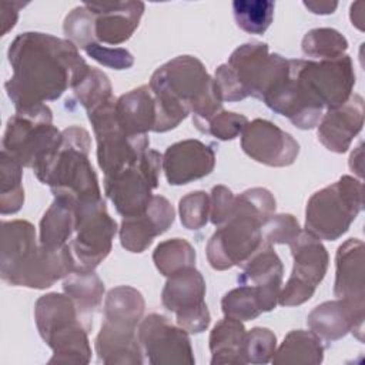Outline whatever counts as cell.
<instances>
[{"label": "cell", "mask_w": 365, "mask_h": 365, "mask_svg": "<svg viewBox=\"0 0 365 365\" xmlns=\"http://www.w3.org/2000/svg\"><path fill=\"white\" fill-rule=\"evenodd\" d=\"M7 56L13 76L4 87L16 111L57 100L90 70L71 41L47 33L19 34Z\"/></svg>", "instance_id": "obj_1"}, {"label": "cell", "mask_w": 365, "mask_h": 365, "mask_svg": "<svg viewBox=\"0 0 365 365\" xmlns=\"http://www.w3.org/2000/svg\"><path fill=\"white\" fill-rule=\"evenodd\" d=\"M155 98V133L175 128L190 113L194 125L204 133L208 123L222 110L214 78L192 56H178L158 67L150 80Z\"/></svg>", "instance_id": "obj_2"}, {"label": "cell", "mask_w": 365, "mask_h": 365, "mask_svg": "<svg viewBox=\"0 0 365 365\" xmlns=\"http://www.w3.org/2000/svg\"><path fill=\"white\" fill-rule=\"evenodd\" d=\"M275 198L265 188H250L235 197L231 217L211 235L207 258L214 269L242 267L262 245L261 225L275 212Z\"/></svg>", "instance_id": "obj_3"}, {"label": "cell", "mask_w": 365, "mask_h": 365, "mask_svg": "<svg viewBox=\"0 0 365 365\" xmlns=\"http://www.w3.org/2000/svg\"><path fill=\"white\" fill-rule=\"evenodd\" d=\"M90 144L88 131L71 125L61 131L58 147L33 167L36 177L51 188L54 198L70 202L74 210L103 200L97 175L88 160Z\"/></svg>", "instance_id": "obj_4"}, {"label": "cell", "mask_w": 365, "mask_h": 365, "mask_svg": "<svg viewBox=\"0 0 365 365\" xmlns=\"http://www.w3.org/2000/svg\"><path fill=\"white\" fill-rule=\"evenodd\" d=\"M288 60L271 54L261 41L235 48L228 61L215 70L214 83L222 101H240L250 96L262 100L288 73Z\"/></svg>", "instance_id": "obj_5"}, {"label": "cell", "mask_w": 365, "mask_h": 365, "mask_svg": "<svg viewBox=\"0 0 365 365\" xmlns=\"http://www.w3.org/2000/svg\"><path fill=\"white\" fill-rule=\"evenodd\" d=\"M34 319L43 341L51 348L50 364H87L91 356L87 332L91 327L67 294L51 292L37 299Z\"/></svg>", "instance_id": "obj_6"}, {"label": "cell", "mask_w": 365, "mask_h": 365, "mask_svg": "<svg viewBox=\"0 0 365 365\" xmlns=\"http://www.w3.org/2000/svg\"><path fill=\"white\" fill-rule=\"evenodd\" d=\"M362 210V182L342 175L336 182L311 195L305 211V231L319 240L342 237Z\"/></svg>", "instance_id": "obj_7"}, {"label": "cell", "mask_w": 365, "mask_h": 365, "mask_svg": "<svg viewBox=\"0 0 365 365\" xmlns=\"http://www.w3.org/2000/svg\"><path fill=\"white\" fill-rule=\"evenodd\" d=\"M61 141V131L53 125V113L46 106L17 110L9 118L3 135V151L23 167H34L53 153Z\"/></svg>", "instance_id": "obj_8"}, {"label": "cell", "mask_w": 365, "mask_h": 365, "mask_svg": "<svg viewBox=\"0 0 365 365\" xmlns=\"http://www.w3.org/2000/svg\"><path fill=\"white\" fill-rule=\"evenodd\" d=\"M289 68L309 100L322 110H332L352 96L354 64L349 56L332 60H288Z\"/></svg>", "instance_id": "obj_9"}, {"label": "cell", "mask_w": 365, "mask_h": 365, "mask_svg": "<svg viewBox=\"0 0 365 365\" xmlns=\"http://www.w3.org/2000/svg\"><path fill=\"white\" fill-rule=\"evenodd\" d=\"M115 100L87 111L97 140V160L104 175L121 171L137 163L148 150L150 140L145 135L127 134L115 115Z\"/></svg>", "instance_id": "obj_10"}, {"label": "cell", "mask_w": 365, "mask_h": 365, "mask_svg": "<svg viewBox=\"0 0 365 365\" xmlns=\"http://www.w3.org/2000/svg\"><path fill=\"white\" fill-rule=\"evenodd\" d=\"M163 155L147 150L137 163L110 175H104V191L118 214L133 217L141 214L153 198L151 191L158 185Z\"/></svg>", "instance_id": "obj_11"}, {"label": "cell", "mask_w": 365, "mask_h": 365, "mask_svg": "<svg viewBox=\"0 0 365 365\" xmlns=\"http://www.w3.org/2000/svg\"><path fill=\"white\" fill-rule=\"evenodd\" d=\"M76 237L71 242L77 268L94 269L111 251L117 232L115 221L108 215L104 200L76 207Z\"/></svg>", "instance_id": "obj_12"}, {"label": "cell", "mask_w": 365, "mask_h": 365, "mask_svg": "<svg viewBox=\"0 0 365 365\" xmlns=\"http://www.w3.org/2000/svg\"><path fill=\"white\" fill-rule=\"evenodd\" d=\"M204 297L205 281L194 267L168 277L161 292L163 305L175 314L177 325L188 334H200L210 325Z\"/></svg>", "instance_id": "obj_13"}, {"label": "cell", "mask_w": 365, "mask_h": 365, "mask_svg": "<svg viewBox=\"0 0 365 365\" xmlns=\"http://www.w3.org/2000/svg\"><path fill=\"white\" fill-rule=\"evenodd\" d=\"M77 268L71 247L48 248L38 242L16 267L1 275L10 285L44 289L56 281L66 278Z\"/></svg>", "instance_id": "obj_14"}, {"label": "cell", "mask_w": 365, "mask_h": 365, "mask_svg": "<svg viewBox=\"0 0 365 365\" xmlns=\"http://www.w3.org/2000/svg\"><path fill=\"white\" fill-rule=\"evenodd\" d=\"M138 341L150 364H187L195 362L188 332L173 325L164 315L151 314L138 328Z\"/></svg>", "instance_id": "obj_15"}, {"label": "cell", "mask_w": 365, "mask_h": 365, "mask_svg": "<svg viewBox=\"0 0 365 365\" xmlns=\"http://www.w3.org/2000/svg\"><path fill=\"white\" fill-rule=\"evenodd\" d=\"M241 148L257 163L269 167L291 165L299 153L294 137L268 120L248 121L241 131Z\"/></svg>", "instance_id": "obj_16"}, {"label": "cell", "mask_w": 365, "mask_h": 365, "mask_svg": "<svg viewBox=\"0 0 365 365\" xmlns=\"http://www.w3.org/2000/svg\"><path fill=\"white\" fill-rule=\"evenodd\" d=\"M365 304L338 298L315 307L308 318V328L321 339L336 341L352 332L359 341L364 335Z\"/></svg>", "instance_id": "obj_17"}, {"label": "cell", "mask_w": 365, "mask_h": 365, "mask_svg": "<svg viewBox=\"0 0 365 365\" xmlns=\"http://www.w3.org/2000/svg\"><path fill=\"white\" fill-rule=\"evenodd\" d=\"M215 153L200 140H184L170 145L164 155L161 168L168 184L184 185L200 180L214 170Z\"/></svg>", "instance_id": "obj_18"}, {"label": "cell", "mask_w": 365, "mask_h": 365, "mask_svg": "<svg viewBox=\"0 0 365 365\" xmlns=\"http://www.w3.org/2000/svg\"><path fill=\"white\" fill-rule=\"evenodd\" d=\"M175 211L163 195H153L147 208L137 215L124 217L120 227V242L130 252L145 251L157 235L174 222Z\"/></svg>", "instance_id": "obj_19"}, {"label": "cell", "mask_w": 365, "mask_h": 365, "mask_svg": "<svg viewBox=\"0 0 365 365\" xmlns=\"http://www.w3.org/2000/svg\"><path fill=\"white\" fill-rule=\"evenodd\" d=\"M241 268L242 274L237 278L238 284L254 287L261 311H272L278 304L284 272L282 262L272 245L264 241Z\"/></svg>", "instance_id": "obj_20"}, {"label": "cell", "mask_w": 365, "mask_h": 365, "mask_svg": "<svg viewBox=\"0 0 365 365\" xmlns=\"http://www.w3.org/2000/svg\"><path fill=\"white\" fill-rule=\"evenodd\" d=\"M94 16V33L98 43L117 46L127 41L138 27L144 3L135 0L114 3H84Z\"/></svg>", "instance_id": "obj_21"}, {"label": "cell", "mask_w": 365, "mask_h": 365, "mask_svg": "<svg viewBox=\"0 0 365 365\" xmlns=\"http://www.w3.org/2000/svg\"><path fill=\"white\" fill-rule=\"evenodd\" d=\"M364 114V98L352 94L342 106L327 110L318 124V140L332 153H345L362 130Z\"/></svg>", "instance_id": "obj_22"}, {"label": "cell", "mask_w": 365, "mask_h": 365, "mask_svg": "<svg viewBox=\"0 0 365 365\" xmlns=\"http://www.w3.org/2000/svg\"><path fill=\"white\" fill-rule=\"evenodd\" d=\"M334 295L354 302L365 304L364 285V242L349 238L339 245L335 257Z\"/></svg>", "instance_id": "obj_23"}, {"label": "cell", "mask_w": 365, "mask_h": 365, "mask_svg": "<svg viewBox=\"0 0 365 365\" xmlns=\"http://www.w3.org/2000/svg\"><path fill=\"white\" fill-rule=\"evenodd\" d=\"M135 325L104 319L96 338L98 359L104 364H141L143 352Z\"/></svg>", "instance_id": "obj_24"}, {"label": "cell", "mask_w": 365, "mask_h": 365, "mask_svg": "<svg viewBox=\"0 0 365 365\" xmlns=\"http://www.w3.org/2000/svg\"><path fill=\"white\" fill-rule=\"evenodd\" d=\"M120 127L131 135H145L155 130L157 107L150 86H140L115 100Z\"/></svg>", "instance_id": "obj_25"}, {"label": "cell", "mask_w": 365, "mask_h": 365, "mask_svg": "<svg viewBox=\"0 0 365 365\" xmlns=\"http://www.w3.org/2000/svg\"><path fill=\"white\" fill-rule=\"evenodd\" d=\"M289 247L294 258L291 277L317 288L328 268V252L321 240L308 231H301Z\"/></svg>", "instance_id": "obj_26"}, {"label": "cell", "mask_w": 365, "mask_h": 365, "mask_svg": "<svg viewBox=\"0 0 365 365\" xmlns=\"http://www.w3.org/2000/svg\"><path fill=\"white\" fill-rule=\"evenodd\" d=\"M245 328L241 321L225 317L212 328L210 335L211 364H245Z\"/></svg>", "instance_id": "obj_27"}, {"label": "cell", "mask_w": 365, "mask_h": 365, "mask_svg": "<svg viewBox=\"0 0 365 365\" xmlns=\"http://www.w3.org/2000/svg\"><path fill=\"white\" fill-rule=\"evenodd\" d=\"M34 225L26 220L3 221L1 224V252L0 274H6L16 267L38 244L36 241Z\"/></svg>", "instance_id": "obj_28"}, {"label": "cell", "mask_w": 365, "mask_h": 365, "mask_svg": "<svg viewBox=\"0 0 365 365\" xmlns=\"http://www.w3.org/2000/svg\"><path fill=\"white\" fill-rule=\"evenodd\" d=\"M63 289L74 301L84 321L93 327L90 315L100 307L104 294V284L94 269L76 268L66 277Z\"/></svg>", "instance_id": "obj_29"}, {"label": "cell", "mask_w": 365, "mask_h": 365, "mask_svg": "<svg viewBox=\"0 0 365 365\" xmlns=\"http://www.w3.org/2000/svg\"><path fill=\"white\" fill-rule=\"evenodd\" d=\"M74 231V207L61 198H54L53 204L48 207L40 221V244L48 248L64 247L67 245V241L71 238Z\"/></svg>", "instance_id": "obj_30"}, {"label": "cell", "mask_w": 365, "mask_h": 365, "mask_svg": "<svg viewBox=\"0 0 365 365\" xmlns=\"http://www.w3.org/2000/svg\"><path fill=\"white\" fill-rule=\"evenodd\" d=\"M324 359V346L321 338L312 331H291L281 346L274 352L271 362L281 364H321Z\"/></svg>", "instance_id": "obj_31"}, {"label": "cell", "mask_w": 365, "mask_h": 365, "mask_svg": "<svg viewBox=\"0 0 365 365\" xmlns=\"http://www.w3.org/2000/svg\"><path fill=\"white\" fill-rule=\"evenodd\" d=\"M144 298L140 291L128 285H120L108 291L104 301V319L135 325L144 314Z\"/></svg>", "instance_id": "obj_32"}, {"label": "cell", "mask_w": 365, "mask_h": 365, "mask_svg": "<svg viewBox=\"0 0 365 365\" xmlns=\"http://www.w3.org/2000/svg\"><path fill=\"white\" fill-rule=\"evenodd\" d=\"M23 165L10 154L1 150L0 160V212L14 214L24 202V190L21 185Z\"/></svg>", "instance_id": "obj_33"}, {"label": "cell", "mask_w": 365, "mask_h": 365, "mask_svg": "<svg viewBox=\"0 0 365 365\" xmlns=\"http://www.w3.org/2000/svg\"><path fill=\"white\" fill-rule=\"evenodd\" d=\"M153 259L160 274L171 277L195 265V250L182 238H171L155 247Z\"/></svg>", "instance_id": "obj_34"}, {"label": "cell", "mask_w": 365, "mask_h": 365, "mask_svg": "<svg viewBox=\"0 0 365 365\" xmlns=\"http://www.w3.org/2000/svg\"><path fill=\"white\" fill-rule=\"evenodd\" d=\"M275 3L268 0H235L232 13L237 26L250 34H262L271 26Z\"/></svg>", "instance_id": "obj_35"}, {"label": "cell", "mask_w": 365, "mask_h": 365, "mask_svg": "<svg viewBox=\"0 0 365 365\" xmlns=\"http://www.w3.org/2000/svg\"><path fill=\"white\" fill-rule=\"evenodd\" d=\"M301 47L304 54L308 57L332 60L345 56L348 41L334 29H314L304 36Z\"/></svg>", "instance_id": "obj_36"}, {"label": "cell", "mask_w": 365, "mask_h": 365, "mask_svg": "<svg viewBox=\"0 0 365 365\" xmlns=\"http://www.w3.org/2000/svg\"><path fill=\"white\" fill-rule=\"evenodd\" d=\"M74 94L80 104L91 111L114 98L108 77L98 68H90L84 78L74 86Z\"/></svg>", "instance_id": "obj_37"}, {"label": "cell", "mask_w": 365, "mask_h": 365, "mask_svg": "<svg viewBox=\"0 0 365 365\" xmlns=\"http://www.w3.org/2000/svg\"><path fill=\"white\" fill-rule=\"evenodd\" d=\"M221 308L225 317L241 322L255 319L262 312L257 291L251 285H240L238 288L227 292L221 301Z\"/></svg>", "instance_id": "obj_38"}, {"label": "cell", "mask_w": 365, "mask_h": 365, "mask_svg": "<svg viewBox=\"0 0 365 365\" xmlns=\"http://www.w3.org/2000/svg\"><path fill=\"white\" fill-rule=\"evenodd\" d=\"M63 30L67 40L71 41L77 48L80 47L84 50L97 41L94 33V16L84 4L73 9L66 16Z\"/></svg>", "instance_id": "obj_39"}, {"label": "cell", "mask_w": 365, "mask_h": 365, "mask_svg": "<svg viewBox=\"0 0 365 365\" xmlns=\"http://www.w3.org/2000/svg\"><path fill=\"white\" fill-rule=\"evenodd\" d=\"M277 348V336L268 328H252L245 334L244 359L245 364H267L271 361Z\"/></svg>", "instance_id": "obj_40"}, {"label": "cell", "mask_w": 365, "mask_h": 365, "mask_svg": "<svg viewBox=\"0 0 365 365\" xmlns=\"http://www.w3.org/2000/svg\"><path fill=\"white\" fill-rule=\"evenodd\" d=\"M181 224L187 230L202 228L210 217V197L204 191H192L180 200Z\"/></svg>", "instance_id": "obj_41"}, {"label": "cell", "mask_w": 365, "mask_h": 365, "mask_svg": "<svg viewBox=\"0 0 365 365\" xmlns=\"http://www.w3.org/2000/svg\"><path fill=\"white\" fill-rule=\"evenodd\" d=\"M301 232L297 218L291 214H272L262 225V240L268 244H291Z\"/></svg>", "instance_id": "obj_42"}, {"label": "cell", "mask_w": 365, "mask_h": 365, "mask_svg": "<svg viewBox=\"0 0 365 365\" xmlns=\"http://www.w3.org/2000/svg\"><path fill=\"white\" fill-rule=\"evenodd\" d=\"M248 118L242 114L221 110L207 125L205 134H210L218 140L227 141L235 138L244 130Z\"/></svg>", "instance_id": "obj_43"}, {"label": "cell", "mask_w": 365, "mask_h": 365, "mask_svg": "<svg viewBox=\"0 0 365 365\" xmlns=\"http://www.w3.org/2000/svg\"><path fill=\"white\" fill-rule=\"evenodd\" d=\"M84 51L87 53L88 57H91L97 63L115 70L130 68L134 63V57L128 50L103 46L98 41L90 44Z\"/></svg>", "instance_id": "obj_44"}, {"label": "cell", "mask_w": 365, "mask_h": 365, "mask_svg": "<svg viewBox=\"0 0 365 365\" xmlns=\"http://www.w3.org/2000/svg\"><path fill=\"white\" fill-rule=\"evenodd\" d=\"M235 197L224 185H215L210 197V220L214 225L224 224L232 214Z\"/></svg>", "instance_id": "obj_45"}, {"label": "cell", "mask_w": 365, "mask_h": 365, "mask_svg": "<svg viewBox=\"0 0 365 365\" xmlns=\"http://www.w3.org/2000/svg\"><path fill=\"white\" fill-rule=\"evenodd\" d=\"M315 292V287L289 277L284 289H281L278 297V304L282 307L301 305L308 301Z\"/></svg>", "instance_id": "obj_46"}, {"label": "cell", "mask_w": 365, "mask_h": 365, "mask_svg": "<svg viewBox=\"0 0 365 365\" xmlns=\"http://www.w3.org/2000/svg\"><path fill=\"white\" fill-rule=\"evenodd\" d=\"M24 7L23 3H7V1H1L0 3V20H1V30L0 34L4 36L7 34L9 30H11L17 21L19 17V10Z\"/></svg>", "instance_id": "obj_47"}, {"label": "cell", "mask_w": 365, "mask_h": 365, "mask_svg": "<svg viewBox=\"0 0 365 365\" xmlns=\"http://www.w3.org/2000/svg\"><path fill=\"white\" fill-rule=\"evenodd\" d=\"M304 6L314 14H331L336 10L338 3L335 1H304Z\"/></svg>", "instance_id": "obj_48"}, {"label": "cell", "mask_w": 365, "mask_h": 365, "mask_svg": "<svg viewBox=\"0 0 365 365\" xmlns=\"http://www.w3.org/2000/svg\"><path fill=\"white\" fill-rule=\"evenodd\" d=\"M364 3H354L351 6V21L354 26H356L359 30L364 29L362 23H364Z\"/></svg>", "instance_id": "obj_49"}, {"label": "cell", "mask_w": 365, "mask_h": 365, "mask_svg": "<svg viewBox=\"0 0 365 365\" xmlns=\"http://www.w3.org/2000/svg\"><path fill=\"white\" fill-rule=\"evenodd\" d=\"M355 163H358V167L362 170V144H359L349 157V167H352Z\"/></svg>", "instance_id": "obj_50"}]
</instances>
